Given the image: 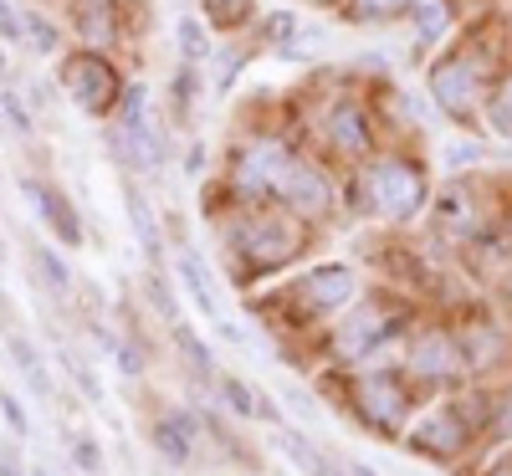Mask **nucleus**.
Wrapping results in <instances>:
<instances>
[{"instance_id": "obj_7", "label": "nucleus", "mask_w": 512, "mask_h": 476, "mask_svg": "<svg viewBox=\"0 0 512 476\" xmlns=\"http://www.w3.org/2000/svg\"><path fill=\"white\" fill-rule=\"evenodd\" d=\"M390 333H395V328H390V308H384V302H364V308L333 333V354H338V359H364L374 343H384Z\"/></svg>"}, {"instance_id": "obj_15", "label": "nucleus", "mask_w": 512, "mask_h": 476, "mask_svg": "<svg viewBox=\"0 0 512 476\" xmlns=\"http://www.w3.org/2000/svg\"><path fill=\"white\" fill-rule=\"evenodd\" d=\"M420 374H436V379H451V374H461L466 364H461V354H456V343L451 338H441V333H425V338H415V359H410Z\"/></svg>"}, {"instance_id": "obj_4", "label": "nucleus", "mask_w": 512, "mask_h": 476, "mask_svg": "<svg viewBox=\"0 0 512 476\" xmlns=\"http://www.w3.org/2000/svg\"><path fill=\"white\" fill-rule=\"evenodd\" d=\"M231 241L246 251V262H251L256 272H272V267H282L287 256L297 251V236H292L287 226L267 221V215H251V221L231 226Z\"/></svg>"}, {"instance_id": "obj_38", "label": "nucleus", "mask_w": 512, "mask_h": 476, "mask_svg": "<svg viewBox=\"0 0 512 476\" xmlns=\"http://www.w3.org/2000/svg\"><path fill=\"white\" fill-rule=\"evenodd\" d=\"M175 93H180V103H190V98H195V77H190V72H180V77H175Z\"/></svg>"}, {"instance_id": "obj_32", "label": "nucleus", "mask_w": 512, "mask_h": 476, "mask_svg": "<svg viewBox=\"0 0 512 476\" xmlns=\"http://www.w3.org/2000/svg\"><path fill=\"white\" fill-rule=\"evenodd\" d=\"M0 36H6V41H21V16L11 11V0H0Z\"/></svg>"}, {"instance_id": "obj_34", "label": "nucleus", "mask_w": 512, "mask_h": 476, "mask_svg": "<svg viewBox=\"0 0 512 476\" xmlns=\"http://www.w3.org/2000/svg\"><path fill=\"white\" fill-rule=\"evenodd\" d=\"M77 466H82V471H98V466H103V461H98V446H93V441H77Z\"/></svg>"}, {"instance_id": "obj_41", "label": "nucleus", "mask_w": 512, "mask_h": 476, "mask_svg": "<svg viewBox=\"0 0 512 476\" xmlns=\"http://www.w3.org/2000/svg\"><path fill=\"white\" fill-rule=\"evenodd\" d=\"M31 476H47V471H31Z\"/></svg>"}, {"instance_id": "obj_5", "label": "nucleus", "mask_w": 512, "mask_h": 476, "mask_svg": "<svg viewBox=\"0 0 512 476\" xmlns=\"http://www.w3.org/2000/svg\"><path fill=\"white\" fill-rule=\"evenodd\" d=\"M466 410L472 405H446V410H431L415 430H410V451L415 456H456L466 446Z\"/></svg>"}, {"instance_id": "obj_39", "label": "nucleus", "mask_w": 512, "mask_h": 476, "mask_svg": "<svg viewBox=\"0 0 512 476\" xmlns=\"http://www.w3.org/2000/svg\"><path fill=\"white\" fill-rule=\"evenodd\" d=\"M267 31H272V36H292V16H272Z\"/></svg>"}, {"instance_id": "obj_18", "label": "nucleus", "mask_w": 512, "mask_h": 476, "mask_svg": "<svg viewBox=\"0 0 512 476\" xmlns=\"http://www.w3.org/2000/svg\"><path fill=\"white\" fill-rule=\"evenodd\" d=\"M333 144L344 154H369V128H364V113L359 108H333Z\"/></svg>"}, {"instance_id": "obj_31", "label": "nucleus", "mask_w": 512, "mask_h": 476, "mask_svg": "<svg viewBox=\"0 0 512 476\" xmlns=\"http://www.w3.org/2000/svg\"><path fill=\"white\" fill-rule=\"evenodd\" d=\"M497 128H502V134H512V77L502 82V93H497Z\"/></svg>"}, {"instance_id": "obj_23", "label": "nucleus", "mask_w": 512, "mask_h": 476, "mask_svg": "<svg viewBox=\"0 0 512 476\" xmlns=\"http://www.w3.org/2000/svg\"><path fill=\"white\" fill-rule=\"evenodd\" d=\"M175 343H180V354L195 364V374H210V369H216V359H210V349L195 338V328H190V323H175Z\"/></svg>"}, {"instance_id": "obj_36", "label": "nucleus", "mask_w": 512, "mask_h": 476, "mask_svg": "<svg viewBox=\"0 0 512 476\" xmlns=\"http://www.w3.org/2000/svg\"><path fill=\"white\" fill-rule=\"evenodd\" d=\"M6 113H11V123L21 128V134H26V128H31V118H26V108H21V98H16V93L6 98Z\"/></svg>"}, {"instance_id": "obj_2", "label": "nucleus", "mask_w": 512, "mask_h": 476, "mask_svg": "<svg viewBox=\"0 0 512 476\" xmlns=\"http://www.w3.org/2000/svg\"><path fill=\"white\" fill-rule=\"evenodd\" d=\"M369 200L390 215V221H405V215H415L425 205V180L420 169L405 164V159H379L369 169Z\"/></svg>"}, {"instance_id": "obj_27", "label": "nucleus", "mask_w": 512, "mask_h": 476, "mask_svg": "<svg viewBox=\"0 0 512 476\" xmlns=\"http://www.w3.org/2000/svg\"><path fill=\"white\" fill-rule=\"evenodd\" d=\"M144 292H149V302H154V308H159V313H164L169 323H180V308H175V297H169V287H164L159 277H149V282H144Z\"/></svg>"}, {"instance_id": "obj_11", "label": "nucleus", "mask_w": 512, "mask_h": 476, "mask_svg": "<svg viewBox=\"0 0 512 476\" xmlns=\"http://www.w3.org/2000/svg\"><path fill=\"white\" fill-rule=\"evenodd\" d=\"M277 195H287L297 210H308V215H318V210L333 205V190L323 180V169H313V164H287V180H282Z\"/></svg>"}, {"instance_id": "obj_3", "label": "nucleus", "mask_w": 512, "mask_h": 476, "mask_svg": "<svg viewBox=\"0 0 512 476\" xmlns=\"http://www.w3.org/2000/svg\"><path fill=\"white\" fill-rule=\"evenodd\" d=\"M113 149L134 169H159V139L144 118V88H123V113L113 128Z\"/></svg>"}, {"instance_id": "obj_6", "label": "nucleus", "mask_w": 512, "mask_h": 476, "mask_svg": "<svg viewBox=\"0 0 512 476\" xmlns=\"http://www.w3.org/2000/svg\"><path fill=\"white\" fill-rule=\"evenodd\" d=\"M354 400H359V415L374 425V430H384V436H390V430H400V420H405V389L400 384H390L384 374H364L359 384H354Z\"/></svg>"}, {"instance_id": "obj_17", "label": "nucleus", "mask_w": 512, "mask_h": 476, "mask_svg": "<svg viewBox=\"0 0 512 476\" xmlns=\"http://www.w3.org/2000/svg\"><path fill=\"white\" fill-rule=\"evenodd\" d=\"M72 16H77V31L88 47H108L113 41V11L108 0H72Z\"/></svg>"}, {"instance_id": "obj_8", "label": "nucleus", "mask_w": 512, "mask_h": 476, "mask_svg": "<svg viewBox=\"0 0 512 476\" xmlns=\"http://www.w3.org/2000/svg\"><path fill=\"white\" fill-rule=\"evenodd\" d=\"M287 149L282 144H251L246 149V159H241V169H236V180H241V190L246 195H272V190H282V180H287Z\"/></svg>"}, {"instance_id": "obj_21", "label": "nucleus", "mask_w": 512, "mask_h": 476, "mask_svg": "<svg viewBox=\"0 0 512 476\" xmlns=\"http://www.w3.org/2000/svg\"><path fill=\"white\" fill-rule=\"evenodd\" d=\"M31 267H36L41 282H47V292H67L72 287V272L62 267V256L52 246H31Z\"/></svg>"}, {"instance_id": "obj_19", "label": "nucleus", "mask_w": 512, "mask_h": 476, "mask_svg": "<svg viewBox=\"0 0 512 476\" xmlns=\"http://www.w3.org/2000/svg\"><path fill=\"white\" fill-rule=\"evenodd\" d=\"M410 16H415L420 41H441L451 26V0H410Z\"/></svg>"}, {"instance_id": "obj_26", "label": "nucleus", "mask_w": 512, "mask_h": 476, "mask_svg": "<svg viewBox=\"0 0 512 476\" xmlns=\"http://www.w3.org/2000/svg\"><path fill=\"white\" fill-rule=\"evenodd\" d=\"M287 456L297 461V466H303V471H313V476H328V461L308 446V441H297V436H287Z\"/></svg>"}, {"instance_id": "obj_35", "label": "nucleus", "mask_w": 512, "mask_h": 476, "mask_svg": "<svg viewBox=\"0 0 512 476\" xmlns=\"http://www.w3.org/2000/svg\"><path fill=\"white\" fill-rule=\"evenodd\" d=\"M405 6V0H359V16H384V11H395Z\"/></svg>"}, {"instance_id": "obj_40", "label": "nucleus", "mask_w": 512, "mask_h": 476, "mask_svg": "<svg viewBox=\"0 0 512 476\" xmlns=\"http://www.w3.org/2000/svg\"><path fill=\"white\" fill-rule=\"evenodd\" d=\"M0 262H6V246H0Z\"/></svg>"}, {"instance_id": "obj_20", "label": "nucleus", "mask_w": 512, "mask_h": 476, "mask_svg": "<svg viewBox=\"0 0 512 476\" xmlns=\"http://www.w3.org/2000/svg\"><path fill=\"white\" fill-rule=\"evenodd\" d=\"M6 343H11V359L21 364V374H26V384L36 389L41 400H52V379H47V369H41V359H36V349L21 338V333H6Z\"/></svg>"}, {"instance_id": "obj_10", "label": "nucleus", "mask_w": 512, "mask_h": 476, "mask_svg": "<svg viewBox=\"0 0 512 476\" xmlns=\"http://www.w3.org/2000/svg\"><path fill=\"white\" fill-rule=\"evenodd\" d=\"M354 297V272L349 267H313L303 282H297V302L308 313H328V308H344Z\"/></svg>"}, {"instance_id": "obj_29", "label": "nucleus", "mask_w": 512, "mask_h": 476, "mask_svg": "<svg viewBox=\"0 0 512 476\" xmlns=\"http://www.w3.org/2000/svg\"><path fill=\"white\" fill-rule=\"evenodd\" d=\"M205 11L216 16L221 26H236V21H246V6H241V0H205Z\"/></svg>"}, {"instance_id": "obj_25", "label": "nucleus", "mask_w": 512, "mask_h": 476, "mask_svg": "<svg viewBox=\"0 0 512 476\" xmlns=\"http://www.w3.org/2000/svg\"><path fill=\"white\" fill-rule=\"evenodd\" d=\"M21 31L31 36V47H36V52H57V26H52V21H41V16H21Z\"/></svg>"}, {"instance_id": "obj_14", "label": "nucleus", "mask_w": 512, "mask_h": 476, "mask_svg": "<svg viewBox=\"0 0 512 476\" xmlns=\"http://www.w3.org/2000/svg\"><path fill=\"white\" fill-rule=\"evenodd\" d=\"M154 446L164 451V461H175V466H185V461L195 456V420H190L185 410H175V415H164V420L154 425Z\"/></svg>"}, {"instance_id": "obj_28", "label": "nucleus", "mask_w": 512, "mask_h": 476, "mask_svg": "<svg viewBox=\"0 0 512 476\" xmlns=\"http://www.w3.org/2000/svg\"><path fill=\"white\" fill-rule=\"evenodd\" d=\"M477 159H482V149H477V144H466V139L441 149V164H446V169H466V164H477Z\"/></svg>"}, {"instance_id": "obj_16", "label": "nucleus", "mask_w": 512, "mask_h": 476, "mask_svg": "<svg viewBox=\"0 0 512 476\" xmlns=\"http://www.w3.org/2000/svg\"><path fill=\"white\" fill-rule=\"evenodd\" d=\"M221 400H226L236 415H246V420H282V410H277L267 395H256V389H251L246 379H236V374L221 379Z\"/></svg>"}, {"instance_id": "obj_12", "label": "nucleus", "mask_w": 512, "mask_h": 476, "mask_svg": "<svg viewBox=\"0 0 512 476\" xmlns=\"http://www.w3.org/2000/svg\"><path fill=\"white\" fill-rule=\"evenodd\" d=\"M175 272H180V282H185V292L195 297V308L210 318V323H226V313H221V302H216V287H210V272H205V262H200V256L195 251H180L175 256Z\"/></svg>"}, {"instance_id": "obj_24", "label": "nucleus", "mask_w": 512, "mask_h": 476, "mask_svg": "<svg viewBox=\"0 0 512 476\" xmlns=\"http://www.w3.org/2000/svg\"><path fill=\"white\" fill-rule=\"evenodd\" d=\"M175 36H180V52H185V62H200V57H205V26H200L195 16H180Z\"/></svg>"}, {"instance_id": "obj_37", "label": "nucleus", "mask_w": 512, "mask_h": 476, "mask_svg": "<svg viewBox=\"0 0 512 476\" xmlns=\"http://www.w3.org/2000/svg\"><path fill=\"white\" fill-rule=\"evenodd\" d=\"M0 476H26V471H21V461H16V451H11V446H0Z\"/></svg>"}, {"instance_id": "obj_9", "label": "nucleus", "mask_w": 512, "mask_h": 476, "mask_svg": "<svg viewBox=\"0 0 512 476\" xmlns=\"http://www.w3.org/2000/svg\"><path fill=\"white\" fill-rule=\"evenodd\" d=\"M431 93H436V103L451 118H472V108H477V72H472V62H441L431 72Z\"/></svg>"}, {"instance_id": "obj_30", "label": "nucleus", "mask_w": 512, "mask_h": 476, "mask_svg": "<svg viewBox=\"0 0 512 476\" xmlns=\"http://www.w3.org/2000/svg\"><path fill=\"white\" fill-rule=\"evenodd\" d=\"M0 410H6V425H11V430H21V436L31 430V420H26V410H21L16 395H0Z\"/></svg>"}, {"instance_id": "obj_33", "label": "nucleus", "mask_w": 512, "mask_h": 476, "mask_svg": "<svg viewBox=\"0 0 512 476\" xmlns=\"http://www.w3.org/2000/svg\"><path fill=\"white\" fill-rule=\"evenodd\" d=\"M113 359H118V369H123V374H139V369H144V359H139L134 349H128V343H118Z\"/></svg>"}, {"instance_id": "obj_22", "label": "nucleus", "mask_w": 512, "mask_h": 476, "mask_svg": "<svg viewBox=\"0 0 512 476\" xmlns=\"http://www.w3.org/2000/svg\"><path fill=\"white\" fill-rule=\"evenodd\" d=\"M123 200H128V221H134V231H139L144 251H149V256H159V226H154V215H149V205L139 200V190H134V185L123 190Z\"/></svg>"}, {"instance_id": "obj_1", "label": "nucleus", "mask_w": 512, "mask_h": 476, "mask_svg": "<svg viewBox=\"0 0 512 476\" xmlns=\"http://www.w3.org/2000/svg\"><path fill=\"white\" fill-rule=\"evenodd\" d=\"M62 88L72 93V103H77L82 113L103 118V113L118 103V72H113L98 52H77V57L62 62Z\"/></svg>"}, {"instance_id": "obj_13", "label": "nucleus", "mask_w": 512, "mask_h": 476, "mask_svg": "<svg viewBox=\"0 0 512 476\" xmlns=\"http://www.w3.org/2000/svg\"><path fill=\"white\" fill-rule=\"evenodd\" d=\"M21 190H26V195L36 200V210H41V215H47V226H52V231L62 236V246H82V226H77V210H72V205H67V200H62L57 190H41V185H31V180H26Z\"/></svg>"}]
</instances>
